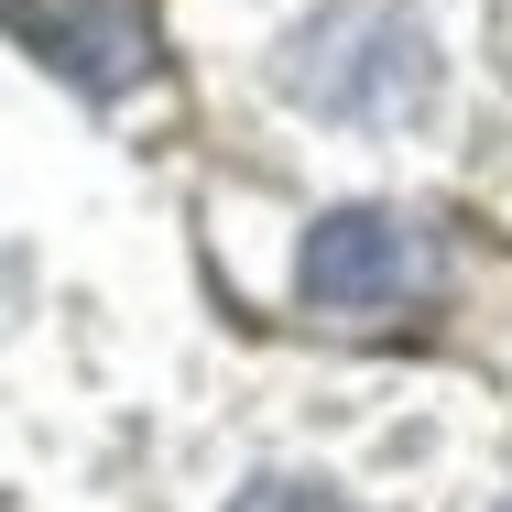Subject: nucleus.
<instances>
[{"label": "nucleus", "mask_w": 512, "mask_h": 512, "mask_svg": "<svg viewBox=\"0 0 512 512\" xmlns=\"http://www.w3.org/2000/svg\"><path fill=\"white\" fill-rule=\"evenodd\" d=\"M273 88L316 120L382 131V120H414L436 99V44H425V22L404 0H316L273 44Z\"/></svg>", "instance_id": "nucleus-1"}, {"label": "nucleus", "mask_w": 512, "mask_h": 512, "mask_svg": "<svg viewBox=\"0 0 512 512\" xmlns=\"http://www.w3.org/2000/svg\"><path fill=\"white\" fill-rule=\"evenodd\" d=\"M295 284H306L316 316H349V327H371V316H404L425 284H436V251L414 240L393 207H327L306 229V262H295Z\"/></svg>", "instance_id": "nucleus-2"}, {"label": "nucleus", "mask_w": 512, "mask_h": 512, "mask_svg": "<svg viewBox=\"0 0 512 512\" xmlns=\"http://www.w3.org/2000/svg\"><path fill=\"white\" fill-rule=\"evenodd\" d=\"M11 22H22V44H44V66H66L77 88H131L142 77V55H153V22H142V0H11Z\"/></svg>", "instance_id": "nucleus-3"}, {"label": "nucleus", "mask_w": 512, "mask_h": 512, "mask_svg": "<svg viewBox=\"0 0 512 512\" xmlns=\"http://www.w3.org/2000/svg\"><path fill=\"white\" fill-rule=\"evenodd\" d=\"M229 512H360V502H338L327 480H251Z\"/></svg>", "instance_id": "nucleus-4"}]
</instances>
